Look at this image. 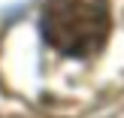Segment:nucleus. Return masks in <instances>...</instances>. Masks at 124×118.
Segmentation results:
<instances>
[{"label": "nucleus", "mask_w": 124, "mask_h": 118, "mask_svg": "<svg viewBox=\"0 0 124 118\" xmlns=\"http://www.w3.org/2000/svg\"><path fill=\"white\" fill-rule=\"evenodd\" d=\"M39 33L67 58H94L112 36V6L109 0H46Z\"/></svg>", "instance_id": "nucleus-1"}]
</instances>
